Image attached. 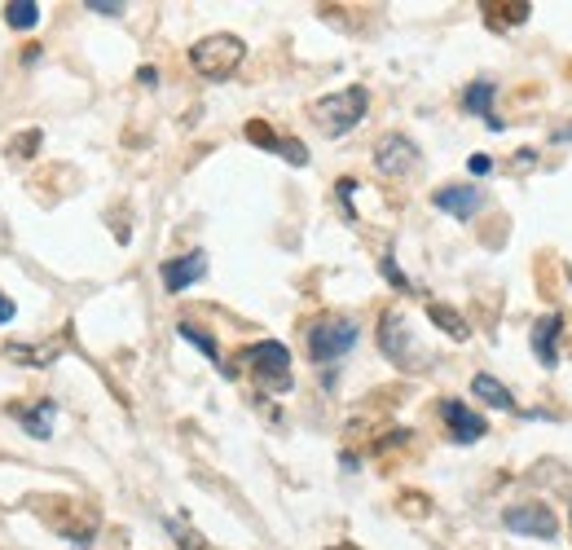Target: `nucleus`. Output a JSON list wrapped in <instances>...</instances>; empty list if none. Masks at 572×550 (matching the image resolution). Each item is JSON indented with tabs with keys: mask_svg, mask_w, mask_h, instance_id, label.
<instances>
[{
	"mask_svg": "<svg viewBox=\"0 0 572 550\" xmlns=\"http://www.w3.org/2000/svg\"><path fill=\"white\" fill-rule=\"evenodd\" d=\"M366 110H370V93L361 84H348L344 93H330V97H317L313 102V124L326 132V137H348L352 128L366 119Z\"/></svg>",
	"mask_w": 572,
	"mask_h": 550,
	"instance_id": "f257e3e1",
	"label": "nucleus"
},
{
	"mask_svg": "<svg viewBox=\"0 0 572 550\" xmlns=\"http://www.w3.org/2000/svg\"><path fill=\"white\" fill-rule=\"evenodd\" d=\"M242 58H247V44H242L238 36H229V31L203 36L190 49V66L203 75V80H229V75L242 66Z\"/></svg>",
	"mask_w": 572,
	"mask_h": 550,
	"instance_id": "f03ea898",
	"label": "nucleus"
},
{
	"mask_svg": "<svg viewBox=\"0 0 572 550\" xmlns=\"http://www.w3.org/2000/svg\"><path fill=\"white\" fill-rule=\"evenodd\" d=\"M357 339H361V326L352 322V317H317V322L308 326V357H313L317 366L344 361Z\"/></svg>",
	"mask_w": 572,
	"mask_h": 550,
	"instance_id": "7ed1b4c3",
	"label": "nucleus"
},
{
	"mask_svg": "<svg viewBox=\"0 0 572 550\" xmlns=\"http://www.w3.org/2000/svg\"><path fill=\"white\" fill-rule=\"evenodd\" d=\"M242 361L251 366V374H256V383L264 392H291V352H286V344H278V339H260V344L242 348Z\"/></svg>",
	"mask_w": 572,
	"mask_h": 550,
	"instance_id": "20e7f679",
	"label": "nucleus"
},
{
	"mask_svg": "<svg viewBox=\"0 0 572 550\" xmlns=\"http://www.w3.org/2000/svg\"><path fill=\"white\" fill-rule=\"evenodd\" d=\"M379 348H383V357L396 361L401 370H423L427 366V357L414 348L410 326H405V317L396 313V308H388V313H383V322H379Z\"/></svg>",
	"mask_w": 572,
	"mask_h": 550,
	"instance_id": "39448f33",
	"label": "nucleus"
},
{
	"mask_svg": "<svg viewBox=\"0 0 572 550\" xmlns=\"http://www.w3.org/2000/svg\"><path fill=\"white\" fill-rule=\"evenodd\" d=\"M502 524L520 537H533V542H555L559 537V515L550 511L546 502H515L502 511Z\"/></svg>",
	"mask_w": 572,
	"mask_h": 550,
	"instance_id": "423d86ee",
	"label": "nucleus"
},
{
	"mask_svg": "<svg viewBox=\"0 0 572 550\" xmlns=\"http://www.w3.org/2000/svg\"><path fill=\"white\" fill-rule=\"evenodd\" d=\"M374 168L383 176H405L418 168V146L410 137H401V132H383L379 141H374Z\"/></svg>",
	"mask_w": 572,
	"mask_h": 550,
	"instance_id": "0eeeda50",
	"label": "nucleus"
},
{
	"mask_svg": "<svg viewBox=\"0 0 572 550\" xmlns=\"http://www.w3.org/2000/svg\"><path fill=\"white\" fill-rule=\"evenodd\" d=\"M163 286H168L172 295H181V291H190V286L207 273V256L203 251H190V256H172V260H163Z\"/></svg>",
	"mask_w": 572,
	"mask_h": 550,
	"instance_id": "6e6552de",
	"label": "nucleus"
},
{
	"mask_svg": "<svg viewBox=\"0 0 572 550\" xmlns=\"http://www.w3.org/2000/svg\"><path fill=\"white\" fill-rule=\"evenodd\" d=\"M440 418L449 423V432H454L458 445H476V440L489 432V423H484L476 410H467L462 401H445V405H440Z\"/></svg>",
	"mask_w": 572,
	"mask_h": 550,
	"instance_id": "1a4fd4ad",
	"label": "nucleus"
},
{
	"mask_svg": "<svg viewBox=\"0 0 572 550\" xmlns=\"http://www.w3.org/2000/svg\"><path fill=\"white\" fill-rule=\"evenodd\" d=\"M432 203L440 207V212H449L454 220H471L484 207V194L476 190V185H445V190L432 194Z\"/></svg>",
	"mask_w": 572,
	"mask_h": 550,
	"instance_id": "9d476101",
	"label": "nucleus"
},
{
	"mask_svg": "<svg viewBox=\"0 0 572 550\" xmlns=\"http://www.w3.org/2000/svg\"><path fill=\"white\" fill-rule=\"evenodd\" d=\"M559 335H564V317L559 313H546L542 322L533 326V352H537V361H542L546 370L559 366Z\"/></svg>",
	"mask_w": 572,
	"mask_h": 550,
	"instance_id": "9b49d317",
	"label": "nucleus"
},
{
	"mask_svg": "<svg viewBox=\"0 0 572 550\" xmlns=\"http://www.w3.org/2000/svg\"><path fill=\"white\" fill-rule=\"evenodd\" d=\"M9 414L18 418L22 427H27V436H36V440H44L53 432V418H58V405L44 396V401H36V405H9Z\"/></svg>",
	"mask_w": 572,
	"mask_h": 550,
	"instance_id": "f8f14e48",
	"label": "nucleus"
},
{
	"mask_svg": "<svg viewBox=\"0 0 572 550\" xmlns=\"http://www.w3.org/2000/svg\"><path fill=\"white\" fill-rule=\"evenodd\" d=\"M493 93H498V84L493 80H476V84L462 88V106H467V115L489 119V128H502L498 119H493Z\"/></svg>",
	"mask_w": 572,
	"mask_h": 550,
	"instance_id": "ddd939ff",
	"label": "nucleus"
},
{
	"mask_svg": "<svg viewBox=\"0 0 572 550\" xmlns=\"http://www.w3.org/2000/svg\"><path fill=\"white\" fill-rule=\"evenodd\" d=\"M471 392H476L480 401L489 405V410H502V414H515V410H520V405H515V396L506 392V383H498L493 374H476V379H471Z\"/></svg>",
	"mask_w": 572,
	"mask_h": 550,
	"instance_id": "4468645a",
	"label": "nucleus"
},
{
	"mask_svg": "<svg viewBox=\"0 0 572 550\" xmlns=\"http://www.w3.org/2000/svg\"><path fill=\"white\" fill-rule=\"evenodd\" d=\"M5 357L9 361H22V366L44 370V366H53V361L62 357V339H53V344H9Z\"/></svg>",
	"mask_w": 572,
	"mask_h": 550,
	"instance_id": "2eb2a0df",
	"label": "nucleus"
},
{
	"mask_svg": "<svg viewBox=\"0 0 572 550\" xmlns=\"http://www.w3.org/2000/svg\"><path fill=\"white\" fill-rule=\"evenodd\" d=\"M176 335H181V339H185V344H194V348H198V352H203V357H207V361H216V370H220V374H234V370H229V366H225V361H220V344H216V339H212V335H207V330H198L194 322H181V326H176Z\"/></svg>",
	"mask_w": 572,
	"mask_h": 550,
	"instance_id": "dca6fc26",
	"label": "nucleus"
},
{
	"mask_svg": "<svg viewBox=\"0 0 572 550\" xmlns=\"http://www.w3.org/2000/svg\"><path fill=\"white\" fill-rule=\"evenodd\" d=\"M427 317H432V322H436L440 330H445L449 339H458V344H462V339H471V326L462 322V313H454V308H445V304H427Z\"/></svg>",
	"mask_w": 572,
	"mask_h": 550,
	"instance_id": "f3484780",
	"label": "nucleus"
},
{
	"mask_svg": "<svg viewBox=\"0 0 572 550\" xmlns=\"http://www.w3.org/2000/svg\"><path fill=\"white\" fill-rule=\"evenodd\" d=\"M528 9H533V5H524V0H520V5H484V22L502 31V27H515V22H524Z\"/></svg>",
	"mask_w": 572,
	"mask_h": 550,
	"instance_id": "a211bd4d",
	"label": "nucleus"
},
{
	"mask_svg": "<svg viewBox=\"0 0 572 550\" xmlns=\"http://www.w3.org/2000/svg\"><path fill=\"white\" fill-rule=\"evenodd\" d=\"M5 22L14 31H31L40 22V5H36V0H14V5L5 9Z\"/></svg>",
	"mask_w": 572,
	"mask_h": 550,
	"instance_id": "6ab92c4d",
	"label": "nucleus"
},
{
	"mask_svg": "<svg viewBox=\"0 0 572 550\" xmlns=\"http://www.w3.org/2000/svg\"><path fill=\"white\" fill-rule=\"evenodd\" d=\"M247 141H256V146H264V150H278L282 137L269 124H260V119H256V124H247Z\"/></svg>",
	"mask_w": 572,
	"mask_h": 550,
	"instance_id": "aec40b11",
	"label": "nucleus"
},
{
	"mask_svg": "<svg viewBox=\"0 0 572 550\" xmlns=\"http://www.w3.org/2000/svg\"><path fill=\"white\" fill-rule=\"evenodd\" d=\"M36 146H40V128H31V132H22L18 141H9V154L18 150V159H31V154H36Z\"/></svg>",
	"mask_w": 572,
	"mask_h": 550,
	"instance_id": "412c9836",
	"label": "nucleus"
},
{
	"mask_svg": "<svg viewBox=\"0 0 572 550\" xmlns=\"http://www.w3.org/2000/svg\"><path fill=\"white\" fill-rule=\"evenodd\" d=\"M168 528L176 533V546H181V550H203V537H198L194 528H185V524H176V520H172Z\"/></svg>",
	"mask_w": 572,
	"mask_h": 550,
	"instance_id": "4be33fe9",
	"label": "nucleus"
},
{
	"mask_svg": "<svg viewBox=\"0 0 572 550\" xmlns=\"http://www.w3.org/2000/svg\"><path fill=\"white\" fill-rule=\"evenodd\" d=\"M383 278H388L392 286H401V291H410V278H405V273L396 269V264H392V256H383Z\"/></svg>",
	"mask_w": 572,
	"mask_h": 550,
	"instance_id": "5701e85b",
	"label": "nucleus"
},
{
	"mask_svg": "<svg viewBox=\"0 0 572 550\" xmlns=\"http://www.w3.org/2000/svg\"><path fill=\"white\" fill-rule=\"evenodd\" d=\"M84 9H93V14H106V18H119V14H124V5H119V0H88Z\"/></svg>",
	"mask_w": 572,
	"mask_h": 550,
	"instance_id": "b1692460",
	"label": "nucleus"
},
{
	"mask_svg": "<svg viewBox=\"0 0 572 550\" xmlns=\"http://www.w3.org/2000/svg\"><path fill=\"white\" fill-rule=\"evenodd\" d=\"M467 172H471V176H489V172H493V159H489V154H471V159H467Z\"/></svg>",
	"mask_w": 572,
	"mask_h": 550,
	"instance_id": "393cba45",
	"label": "nucleus"
},
{
	"mask_svg": "<svg viewBox=\"0 0 572 550\" xmlns=\"http://www.w3.org/2000/svg\"><path fill=\"white\" fill-rule=\"evenodd\" d=\"M352 194H357V181H352V176H344V181H339V203H348V216L357 220V212H352Z\"/></svg>",
	"mask_w": 572,
	"mask_h": 550,
	"instance_id": "a878e982",
	"label": "nucleus"
},
{
	"mask_svg": "<svg viewBox=\"0 0 572 550\" xmlns=\"http://www.w3.org/2000/svg\"><path fill=\"white\" fill-rule=\"evenodd\" d=\"M5 322H14V300H5V295H0V326Z\"/></svg>",
	"mask_w": 572,
	"mask_h": 550,
	"instance_id": "bb28decb",
	"label": "nucleus"
},
{
	"mask_svg": "<svg viewBox=\"0 0 572 550\" xmlns=\"http://www.w3.org/2000/svg\"><path fill=\"white\" fill-rule=\"evenodd\" d=\"M137 80H141V84H159V71H154V66H141Z\"/></svg>",
	"mask_w": 572,
	"mask_h": 550,
	"instance_id": "cd10ccee",
	"label": "nucleus"
}]
</instances>
